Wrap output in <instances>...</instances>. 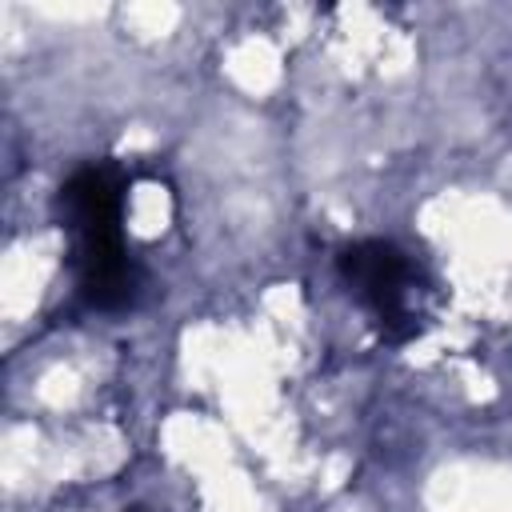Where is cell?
Here are the masks:
<instances>
[{"label":"cell","instance_id":"6da1fadb","mask_svg":"<svg viewBox=\"0 0 512 512\" xmlns=\"http://www.w3.org/2000/svg\"><path fill=\"white\" fill-rule=\"evenodd\" d=\"M124 204L128 180L112 164L76 168L56 196L60 228L68 236L72 284L92 312H124L144 288V272L128 252Z\"/></svg>","mask_w":512,"mask_h":512},{"label":"cell","instance_id":"7a4b0ae2","mask_svg":"<svg viewBox=\"0 0 512 512\" xmlns=\"http://www.w3.org/2000/svg\"><path fill=\"white\" fill-rule=\"evenodd\" d=\"M340 280L384 344L416 340L432 320V280L392 240H356L340 252Z\"/></svg>","mask_w":512,"mask_h":512}]
</instances>
